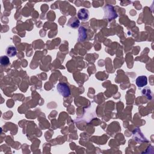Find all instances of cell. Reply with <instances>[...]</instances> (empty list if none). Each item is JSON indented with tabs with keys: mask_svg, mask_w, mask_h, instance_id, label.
Returning a JSON list of instances; mask_svg holds the SVG:
<instances>
[{
	"mask_svg": "<svg viewBox=\"0 0 154 154\" xmlns=\"http://www.w3.org/2000/svg\"><path fill=\"white\" fill-rule=\"evenodd\" d=\"M147 84H148V78L144 75L139 76L136 79V84L138 87H143L146 86Z\"/></svg>",
	"mask_w": 154,
	"mask_h": 154,
	"instance_id": "cell-2",
	"label": "cell"
},
{
	"mask_svg": "<svg viewBox=\"0 0 154 154\" xmlns=\"http://www.w3.org/2000/svg\"><path fill=\"white\" fill-rule=\"evenodd\" d=\"M58 92L64 97H68L70 95V90L69 86L65 83H59L57 86Z\"/></svg>",
	"mask_w": 154,
	"mask_h": 154,
	"instance_id": "cell-1",
	"label": "cell"
},
{
	"mask_svg": "<svg viewBox=\"0 0 154 154\" xmlns=\"http://www.w3.org/2000/svg\"><path fill=\"white\" fill-rule=\"evenodd\" d=\"M89 17V13L88 10L85 9H80L78 12V17L82 21H87Z\"/></svg>",
	"mask_w": 154,
	"mask_h": 154,
	"instance_id": "cell-3",
	"label": "cell"
},
{
	"mask_svg": "<svg viewBox=\"0 0 154 154\" xmlns=\"http://www.w3.org/2000/svg\"><path fill=\"white\" fill-rule=\"evenodd\" d=\"M68 25L72 28H77L79 25V22L76 18H71L70 21H69Z\"/></svg>",
	"mask_w": 154,
	"mask_h": 154,
	"instance_id": "cell-5",
	"label": "cell"
},
{
	"mask_svg": "<svg viewBox=\"0 0 154 154\" xmlns=\"http://www.w3.org/2000/svg\"><path fill=\"white\" fill-rule=\"evenodd\" d=\"M0 62H1V64H2V65L7 66L10 63V60H9V59L8 58L7 56L4 55V56L1 57Z\"/></svg>",
	"mask_w": 154,
	"mask_h": 154,
	"instance_id": "cell-6",
	"label": "cell"
},
{
	"mask_svg": "<svg viewBox=\"0 0 154 154\" xmlns=\"http://www.w3.org/2000/svg\"><path fill=\"white\" fill-rule=\"evenodd\" d=\"M6 52V54L7 55V56L11 57H13L17 55V48H16L15 46L11 45L7 48Z\"/></svg>",
	"mask_w": 154,
	"mask_h": 154,
	"instance_id": "cell-4",
	"label": "cell"
}]
</instances>
